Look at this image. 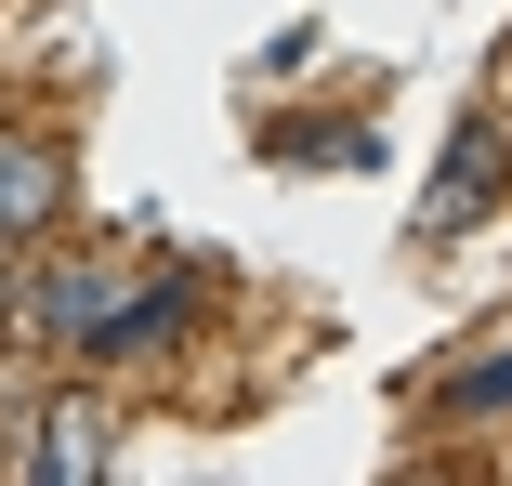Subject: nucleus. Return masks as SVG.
<instances>
[{
    "mask_svg": "<svg viewBox=\"0 0 512 486\" xmlns=\"http://www.w3.org/2000/svg\"><path fill=\"white\" fill-rule=\"evenodd\" d=\"M27 473H40V486L106 473V408H92V395H53V408H40V447H27Z\"/></svg>",
    "mask_w": 512,
    "mask_h": 486,
    "instance_id": "nucleus-2",
    "label": "nucleus"
},
{
    "mask_svg": "<svg viewBox=\"0 0 512 486\" xmlns=\"http://www.w3.org/2000/svg\"><path fill=\"white\" fill-rule=\"evenodd\" d=\"M499 158H512V145H499V119H473V132L447 145V171H434V198H421V237H460V224L499 198Z\"/></svg>",
    "mask_w": 512,
    "mask_h": 486,
    "instance_id": "nucleus-1",
    "label": "nucleus"
},
{
    "mask_svg": "<svg viewBox=\"0 0 512 486\" xmlns=\"http://www.w3.org/2000/svg\"><path fill=\"white\" fill-rule=\"evenodd\" d=\"M473 408H512V355H486V368L447 381V421H473Z\"/></svg>",
    "mask_w": 512,
    "mask_h": 486,
    "instance_id": "nucleus-3",
    "label": "nucleus"
}]
</instances>
